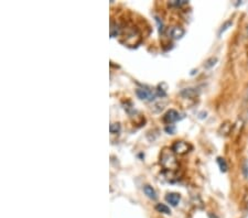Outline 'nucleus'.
Listing matches in <instances>:
<instances>
[{
    "mask_svg": "<svg viewBox=\"0 0 248 218\" xmlns=\"http://www.w3.org/2000/svg\"><path fill=\"white\" fill-rule=\"evenodd\" d=\"M185 31L183 28L181 27H173L171 29V38L174 39V40H179L181 39L183 35H184Z\"/></svg>",
    "mask_w": 248,
    "mask_h": 218,
    "instance_id": "6",
    "label": "nucleus"
},
{
    "mask_svg": "<svg viewBox=\"0 0 248 218\" xmlns=\"http://www.w3.org/2000/svg\"><path fill=\"white\" fill-rule=\"evenodd\" d=\"M198 94V92L195 88H185L182 92L180 93L181 96L185 97V98H192V97H195Z\"/></svg>",
    "mask_w": 248,
    "mask_h": 218,
    "instance_id": "7",
    "label": "nucleus"
},
{
    "mask_svg": "<svg viewBox=\"0 0 248 218\" xmlns=\"http://www.w3.org/2000/svg\"><path fill=\"white\" fill-rule=\"evenodd\" d=\"M109 131L111 133H118L120 131V124L118 122H115V124H111L109 126Z\"/></svg>",
    "mask_w": 248,
    "mask_h": 218,
    "instance_id": "13",
    "label": "nucleus"
},
{
    "mask_svg": "<svg viewBox=\"0 0 248 218\" xmlns=\"http://www.w3.org/2000/svg\"><path fill=\"white\" fill-rule=\"evenodd\" d=\"M192 149V146L189 143L184 141H175L172 146L171 150L176 154H185Z\"/></svg>",
    "mask_w": 248,
    "mask_h": 218,
    "instance_id": "2",
    "label": "nucleus"
},
{
    "mask_svg": "<svg viewBox=\"0 0 248 218\" xmlns=\"http://www.w3.org/2000/svg\"><path fill=\"white\" fill-rule=\"evenodd\" d=\"M173 151L169 149H164L160 154V163L164 169L167 170H175L178 169V161Z\"/></svg>",
    "mask_w": 248,
    "mask_h": 218,
    "instance_id": "1",
    "label": "nucleus"
},
{
    "mask_svg": "<svg viewBox=\"0 0 248 218\" xmlns=\"http://www.w3.org/2000/svg\"><path fill=\"white\" fill-rule=\"evenodd\" d=\"M136 95L138 96V98L142 99V100H152L157 96V94H154L151 90H148L146 88H137Z\"/></svg>",
    "mask_w": 248,
    "mask_h": 218,
    "instance_id": "3",
    "label": "nucleus"
},
{
    "mask_svg": "<svg viewBox=\"0 0 248 218\" xmlns=\"http://www.w3.org/2000/svg\"><path fill=\"white\" fill-rule=\"evenodd\" d=\"M187 1L185 0H174V1H171L170 3V6H175V7H180L182 5H186Z\"/></svg>",
    "mask_w": 248,
    "mask_h": 218,
    "instance_id": "15",
    "label": "nucleus"
},
{
    "mask_svg": "<svg viewBox=\"0 0 248 218\" xmlns=\"http://www.w3.org/2000/svg\"><path fill=\"white\" fill-rule=\"evenodd\" d=\"M180 199H181V196L178 193H169L165 196V200L169 204H171L172 206H176L179 204V202H180Z\"/></svg>",
    "mask_w": 248,
    "mask_h": 218,
    "instance_id": "5",
    "label": "nucleus"
},
{
    "mask_svg": "<svg viewBox=\"0 0 248 218\" xmlns=\"http://www.w3.org/2000/svg\"><path fill=\"white\" fill-rule=\"evenodd\" d=\"M245 101H248V88L246 90V95H245Z\"/></svg>",
    "mask_w": 248,
    "mask_h": 218,
    "instance_id": "17",
    "label": "nucleus"
},
{
    "mask_svg": "<svg viewBox=\"0 0 248 218\" xmlns=\"http://www.w3.org/2000/svg\"><path fill=\"white\" fill-rule=\"evenodd\" d=\"M156 209L159 211V213L167 214V215L171 214V210H170V208L167 206V205H164V204H157L156 205Z\"/></svg>",
    "mask_w": 248,
    "mask_h": 218,
    "instance_id": "9",
    "label": "nucleus"
},
{
    "mask_svg": "<svg viewBox=\"0 0 248 218\" xmlns=\"http://www.w3.org/2000/svg\"><path fill=\"white\" fill-rule=\"evenodd\" d=\"M232 24H233V21H232V20L226 21V22L224 23V25H222V28H221V29H219V31H218V35H222V33H223V32H225L226 30H227L228 28H229Z\"/></svg>",
    "mask_w": 248,
    "mask_h": 218,
    "instance_id": "14",
    "label": "nucleus"
},
{
    "mask_svg": "<svg viewBox=\"0 0 248 218\" xmlns=\"http://www.w3.org/2000/svg\"><path fill=\"white\" fill-rule=\"evenodd\" d=\"M217 163H218V167H219V169H221L222 172L227 171L228 165H227V163H226L225 159H223V157H217Z\"/></svg>",
    "mask_w": 248,
    "mask_h": 218,
    "instance_id": "11",
    "label": "nucleus"
},
{
    "mask_svg": "<svg viewBox=\"0 0 248 218\" xmlns=\"http://www.w3.org/2000/svg\"><path fill=\"white\" fill-rule=\"evenodd\" d=\"M180 119V114L178 113L174 109H170L169 111L165 113V115L163 116V121L167 122V124H172V122L176 121V120Z\"/></svg>",
    "mask_w": 248,
    "mask_h": 218,
    "instance_id": "4",
    "label": "nucleus"
},
{
    "mask_svg": "<svg viewBox=\"0 0 248 218\" xmlns=\"http://www.w3.org/2000/svg\"><path fill=\"white\" fill-rule=\"evenodd\" d=\"M165 131H167L168 133H170V135H173V133L175 132V127H174L173 125H168V126L165 127Z\"/></svg>",
    "mask_w": 248,
    "mask_h": 218,
    "instance_id": "16",
    "label": "nucleus"
},
{
    "mask_svg": "<svg viewBox=\"0 0 248 218\" xmlns=\"http://www.w3.org/2000/svg\"><path fill=\"white\" fill-rule=\"evenodd\" d=\"M119 31H120L119 27L111 21V38H116V36L119 34Z\"/></svg>",
    "mask_w": 248,
    "mask_h": 218,
    "instance_id": "10",
    "label": "nucleus"
},
{
    "mask_svg": "<svg viewBox=\"0 0 248 218\" xmlns=\"http://www.w3.org/2000/svg\"><path fill=\"white\" fill-rule=\"evenodd\" d=\"M143 192L149 198H151V199H156L157 198V193L156 191L154 189V187L150 186V185H144L143 186Z\"/></svg>",
    "mask_w": 248,
    "mask_h": 218,
    "instance_id": "8",
    "label": "nucleus"
},
{
    "mask_svg": "<svg viewBox=\"0 0 248 218\" xmlns=\"http://www.w3.org/2000/svg\"><path fill=\"white\" fill-rule=\"evenodd\" d=\"M216 62H217L216 57H211V59H208V61L205 62V64H204V67H205V68L213 67V66H214L215 64H216Z\"/></svg>",
    "mask_w": 248,
    "mask_h": 218,
    "instance_id": "12",
    "label": "nucleus"
}]
</instances>
